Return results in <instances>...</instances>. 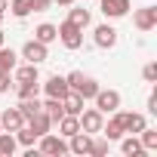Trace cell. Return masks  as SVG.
Listing matches in <instances>:
<instances>
[{
    "instance_id": "obj_1",
    "label": "cell",
    "mask_w": 157,
    "mask_h": 157,
    "mask_svg": "<svg viewBox=\"0 0 157 157\" xmlns=\"http://www.w3.org/2000/svg\"><path fill=\"white\" fill-rule=\"evenodd\" d=\"M65 80H68V90H71V93H77V96H80L83 102H86V99H93V96L99 93V83L93 80V77L80 74V71H74V74H68Z\"/></svg>"
},
{
    "instance_id": "obj_2",
    "label": "cell",
    "mask_w": 157,
    "mask_h": 157,
    "mask_svg": "<svg viewBox=\"0 0 157 157\" xmlns=\"http://www.w3.org/2000/svg\"><path fill=\"white\" fill-rule=\"evenodd\" d=\"M93 99H96V108H99L102 114H114V111L120 108V93H117V90H99Z\"/></svg>"
},
{
    "instance_id": "obj_3",
    "label": "cell",
    "mask_w": 157,
    "mask_h": 157,
    "mask_svg": "<svg viewBox=\"0 0 157 157\" xmlns=\"http://www.w3.org/2000/svg\"><path fill=\"white\" fill-rule=\"evenodd\" d=\"M77 120H80V129H83V132H102V123H105V117H102L99 108L80 111V114H77Z\"/></svg>"
},
{
    "instance_id": "obj_4",
    "label": "cell",
    "mask_w": 157,
    "mask_h": 157,
    "mask_svg": "<svg viewBox=\"0 0 157 157\" xmlns=\"http://www.w3.org/2000/svg\"><path fill=\"white\" fill-rule=\"evenodd\" d=\"M59 37H62V43H65L68 49H77V46L83 43V28H77V25L65 22V25L59 28Z\"/></svg>"
},
{
    "instance_id": "obj_5",
    "label": "cell",
    "mask_w": 157,
    "mask_h": 157,
    "mask_svg": "<svg viewBox=\"0 0 157 157\" xmlns=\"http://www.w3.org/2000/svg\"><path fill=\"white\" fill-rule=\"evenodd\" d=\"M40 151H43V154L59 157V154H65V151H68V142H65L62 136H49V132H43V136H40Z\"/></svg>"
},
{
    "instance_id": "obj_6",
    "label": "cell",
    "mask_w": 157,
    "mask_h": 157,
    "mask_svg": "<svg viewBox=\"0 0 157 157\" xmlns=\"http://www.w3.org/2000/svg\"><path fill=\"white\" fill-rule=\"evenodd\" d=\"M19 126H25V117L19 108H6L3 114H0V129H6V132H16Z\"/></svg>"
},
{
    "instance_id": "obj_7",
    "label": "cell",
    "mask_w": 157,
    "mask_h": 157,
    "mask_svg": "<svg viewBox=\"0 0 157 157\" xmlns=\"http://www.w3.org/2000/svg\"><path fill=\"white\" fill-rule=\"evenodd\" d=\"M22 56H25L31 65H37V62L46 59V43H40V40H28V43L22 46Z\"/></svg>"
},
{
    "instance_id": "obj_8",
    "label": "cell",
    "mask_w": 157,
    "mask_h": 157,
    "mask_svg": "<svg viewBox=\"0 0 157 157\" xmlns=\"http://www.w3.org/2000/svg\"><path fill=\"white\" fill-rule=\"evenodd\" d=\"M117 117H120V123H123V132H142L145 129V117L142 114H129V111H117Z\"/></svg>"
},
{
    "instance_id": "obj_9",
    "label": "cell",
    "mask_w": 157,
    "mask_h": 157,
    "mask_svg": "<svg viewBox=\"0 0 157 157\" xmlns=\"http://www.w3.org/2000/svg\"><path fill=\"white\" fill-rule=\"evenodd\" d=\"M43 90H46V96H52V99H65L71 90H68V80H65V77H49V80L43 83Z\"/></svg>"
},
{
    "instance_id": "obj_10",
    "label": "cell",
    "mask_w": 157,
    "mask_h": 157,
    "mask_svg": "<svg viewBox=\"0 0 157 157\" xmlns=\"http://www.w3.org/2000/svg\"><path fill=\"white\" fill-rule=\"evenodd\" d=\"M157 25V10L154 6H142L139 13H136V28L139 31H151Z\"/></svg>"
},
{
    "instance_id": "obj_11",
    "label": "cell",
    "mask_w": 157,
    "mask_h": 157,
    "mask_svg": "<svg viewBox=\"0 0 157 157\" xmlns=\"http://www.w3.org/2000/svg\"><path fill=\"white\" fill-rule=\"evenodd\" d=\"M114 43H117V31H114L111 25H99V28H96V46L111 49Z\"/></svg>"
},
{
    "instance_id": "obj_12",
    "label": "cell",
    "mask_w": 157,
    "mask_h": 157,
    "mask_svg": "<svg viewBox=\"0 0 157 157\" xmlns=\"http://www.w3.org/2000/svg\"><path fill=\"white\" fill-rule=\"evenodd\" d=\"M126 10H129V0H102V13L108 19H120L126 16Z\"/></svg>"
},
{
    "instance_id": "obj_13",
    "label": "cell",
    "mask_w": 157,
    "mask_h": 157,
    "mask_svg": "<svg viewBox=\"0 0 157 157\" xmlns=\"http://www.w3.org/2000/svg\"><path fill=\"white\" fill-rule=\"evenodd\" d=\"M90 142H93V139H90V132H83V129H80V132H74V136H71L68 151H74V154H90Z\"/></svg>"
},
{
    "instance_id": "obj_14",
    "label": "cell",
    "mask_w": 157,
    "mask_h": 157,
    "mask_svg": "<svg viewBox=\"0 0 157 157\" xmlns=\"http://www.w3.org/2000/svg\"><path fill=\"white\" fill-rule=\"evenodd\" d=\"M43 114H46L52 123H59V120L65 117V105H62V99H52V96H49L46 105H43Z\"/></svg>"
},
{
    "instance_id": "obj_15",
    "label": "cell",
    "mask_w": 157,
    "mask_h": 157,
    "mask_svg": "<svg viewBox=\"0 0 157 157\" xmlns=\"http://www.w3.org/2000/svg\"><path fill=\"white\" fill-rule=\"evenodd\" d=\"M25 123H28V126H31V129H34L37 136H43V132H49V126H52V120H49V117L43 114V108H40V111H37L34 117H28Z\"/></svg>"
},
{
    "instance_id": "obj_16",
    "label": "cell",
    "mask_w": 157,
    "mask_h": 157,
    "mask_svg": "<svg viewBox=\"0 0 157 157\" xmlns=\"http://www.w3.org/2000/svg\"><path fill=\"white\" fill-rule=\"evenodd\" d=\"M102 132H105V139H108V142H114V139H123V123H120L117 111H114V117H111L108 123H102Z\"/></svg>"
},
{
    "instance_id": "obj_17",
    "label": "cell",
    "mask_w": 157,
    "mask_h": 157,
    "mask_svg": "<svg viewBox=\"0 0 157 157\" xmlns=\"http://www.w3.org/2000/svg\"><path fill=\"white\" fill-rule=\"evenodd\" d=\"M62 105H65V114H74V117L83 111V99L77 96V93H68V96L62 99Z\"/></svg>"
},
{
    "instance_id": "obj_18",
    "label": "cell",
    "mask_w": 157,
    "mask_h": 157,
    "mask_svg": "<svg viewBox=\"0 0 157 157\" xmlns=\"http://www.w3.org/2000/svg\"><path fill=\"white\" fill-rule=\"evenodd\" d=\"M59 129H62V136H74V132H80V120H77L74 114H65L62 120H59Z\"/></svg>"
},
{
    "instance_id": "obj_19",
    "label": "cell",
    "mask_w": 157,
    "mask_h": 157,
    "mask_svg": "<svg viewBox=\"0 0 157 157\" xmlns=\"http://www.w3.org/2000/svg\"><path fill=\"white\" fill-rule=\"evenodd\" d=\"M56 37H59V28H56V25H46V22L34 31V40H40V43H52Z\"/></svg>"
},
{
    "instance_id": "obj_20",
    "label": "cell",
    "mask_w": 157,
    "mask_h": 157,
    "mask_svg": "<svg viewBox=\"0 0 157 157\" xmlns=\"http://www.w3.org/2000/svg\"><path fill=\"white\" fill-rule=\"evenodd\" d=\"M13 68H16V52L0 46V74H13Z\"/></svg>"
},
{
    "instance_id": "obj_21",
    "label": "cell",
    "mask_w": 157,
    "mask_h": 157,
    "mask_svg": "<svg viewBox=\"0 0 157 157\" xmlns=\"http://www.w3.org/2000/svg\"><path fill=\"white\" fill-rule=\"evenodd\" d=\"M40 108H43V105L37 102V96H34V99H22V105H19V111H22V117H25V120H28V117H34Z\"/></svg>"
},
{
    "instance_id": "obj_22",
    "label": "cell",
    "mask_w": 157,
    "mask_h": 157,
    "mask_svg": "<svg viewBox=\"0 0 157 157\" xmlns=\"http://www.w3.org/2000/svg\"><path fill=\"white\" fill-rule=\"evenodd\" d=\"M123 154H129V157H142L145 148H142V142H139L136 136H129V139H123Z\"/></svg>"
},
{
    "instance_id": "obj_23",
    "label": "cell",
    "mask_w": 157,
    "mask_h": 157,
    "mask_svg": "<svg viewBox=\"0 0 157 157\" xmlns=\"http://www.w3.org/2000/svg\"><path fill=\"white\" fill-rule=\"evenodd\" d=\"M16 80H19V83H31V80H37V65L28 62L25 68H19V71H16Z\"/></svg>"
},
{
    "instance_id": "obj_24",
    "label": "cell",
    "mask_w": 157,
    "mask_h": 157,
    "mask_svg": "<svg viewBox=\"0 0 157 157\" xmlns=\"http://www.w3.org/2000/svg\"><path fill=\"white\" fill-rule=\"evenodd\" d=\"M68 22L77 25V28H86L90 25V10H71L68 13Z\"/></svg>"
},
{
    "instance_id": "obj_25",
    "label": "cell",
    "mask_w": 157,
    "mask_h": 157,
    "mask_svg": "<svg viewBox=\"0 0 157 157\" xmlns=\"http://www.w3.org/2000/svg\"><path fill=\"white\" fill-rule=\"evenodd\" d=\"M10 10H13V16L25 19V16L34 10V0H13V6H10Z\"/></svg>"
},
{
    "instance_id": "obj_26",
    "label": "cell",
    "mask_w": 157,
    "mask_h": 157,
    "mask_svg": "<svg viewBox=\"0 0 157 157\" xmlns=\"http://www.w3.org/2000/svg\"><path fill=\"white\" fill-rule=\"evenodd\" d=\"M16 132H19V139H16V142H22V145H28V148H31V145H34V142L40 139V136H37V132H34L31 126H19Z\"/></svg>"
},
{
    "instance_id": "obj_27",
    "label": "cell",
    "mask_w": 157,
    "mask_h": 157,
    "mask_svg": "<svg viewBox=\"0 0 157 157\" xmlns=\"http://www.w3.org/2000/svg\"><path fill=\"white\" fill-rule=\"evenodd\" d=\"M16 151V139L10 132H0V157H10Z\"/></svg>"
},
{
    "instance_id": "obj_28",
    "label": "cell",
    "mask_w": 157,
    "mask_h": 157,
    "mask_svg": "<svg viewBox=\"0 0 157 157\" xmlns=\"http://www.w3.org/2000/svg\"><path fill=\"white\" fill-rule=\"evenodd\" d=\"M37 93H40V83H37V80H31V83H19V96H22V99H34Z\"/></svg>"
},
{
    "instance_id": "obj_29",
    "label": "cell",
    "mask_w": 157,
    "mask_h": 157,
    "mask_svg": "<svg viewBox=\"0 0 157 157\" xmlns=\"http://www.w3.org/2000/svg\"><path fill=\"white\" fill-rule=\"evenodd\" d=\"M142 148H145V151H154V148H157V132L148 129V126L142 129Z\"/></svg>"
},
{
    "instance_id": "obj_30",
    "label": "cell",
    "mask_w": 157,
    "mask_h": 157,
    "mask_svg": "<svg viewBox=\"0 0 157 157\" xmlns=\"http://www.w3.org/2000/svg\"><path fill=\"white\" fill-rule=\"evenodd\" d=\"M90 154H93V157H102V154H108V139L90 142Z\"/></svg>"
},
{
    "instance_id": "obj_31",
    "label": "cell",
    "mask_w": 157,
    "mask_h": 157,
    "mask_svg": "<svg viewBox=\"0 0 157 157\" xmlns=\"http://www.w3.org/2000/svg\"><path fill=\"white\" fill-rule=\"evenodd\" d=\"M142 74H145V80H148V83H151V80H157V65H154V62H148Z\"/></svg>"
},
{
    "instance_id": "obj_32",
    "label": "cell",
    "mask_w": 157,
    "mask_h": 157,
    "mask_svg": "<svg viewBox=\"0 0 157 157\" xmlns=\"http://www.w3.org/2000/svg\"><path fill=\"white\" fill-rule=\"evenodd\" d=\"M10 90V74H0V93Z\"/></svg>"
},
{
    "instance_id": "obj_33",
    "label": "cell",
    "mask_w": 157,
    "mask_h": 157,
    "mask_svg": "<svg viewBox=\"0 0 157 157\" xmlns=\"http://www.w3.org/2000/svg\"><path fill=\"white\" fill-rule=\"evenodd\" d=\"M148 111L157 114V93H151V99H148Z\"/></svg>"
},
{
    "instance_id": "obj_34",
    "label": "cell",
    "mask_w": 157,
    "mask_h": 157,
    "mask_svg": "<svg viewBox=\"0 0 157 157\" xmlns=\"http://www.w3.org/2000/svg\"><path fill=\"white\" fill-rule=\"evenodd\" d=\"M52 3H59V6H71L74 0H52Z\"/></svg>"
},
{
    "instance_id": "obj_35",
    "label": "cell",
    "mask_w": 157,
    "mask_h": 157,
    "mask_svg": "<svg viewBox=\"0 0 157 157\" xmlns=\"http://www.w3.org/2000/svg\"><path fill=\"white\" fill-rule=\"evenodd\" d=\"M3 13H6V0H0V19H3Z\"/></svg>"
},
{
    "instance_id": "obj_36",
    "label": "cell",
    "mask_w": 157,
    "mask_h": 157,
    "mask_svg": "<svg viewBox=\"0 0 157 157\" xmlns=\"http://www.w3.org/2000/svg\"><path fill=\"white\" fill-rule=\"evenodd\" d=\"M0 46H3V31H0Z\"/></svg>"
}]
</instances>
